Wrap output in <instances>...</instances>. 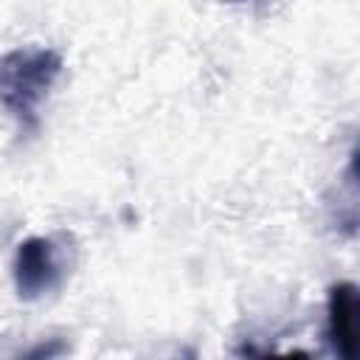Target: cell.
I'll return each mask as SVG.
<instances>
[{
  "instance_id": "1",
  "label": "cell",
  "mask_w": 360,
  "mask_h": 360,
  "mask_svg": "<svg viewBox=\"0 0 360 360\" xmlns=\"http://www.w3.org/2000/svg\"><path fill=\"white\" fill-rule=\"evenodd\" d=\"M62 73L53 48H14L0 56V104L22 132L39 127V107Z\"/></svg>"
},
{
  "instance_id": "2",
  "label": "cell",
  "mask_w": 360,
  "mask_h": 360,
  "mask_svg": "<svg viewBox=\"0 0 360 360\" xmlns=\"http://www.w3.org/2000/svg\"><path fill=\"white\" fill-rule=\"evenodd\" d=\"M14 287L25 301H37L62 287L65 264L51 236H28L14 250Z\"/></svg>"
},
{
  "instance_id": "3",
  "label": "cell",
  "mask_w": 360,
  "mask_h": 360,
  "mask_svg": "<svg viewBox=\"0 0 360 360\" xmlns=\"http://www.w3.org/2000/svg\"><path fill=\"white\" fill-rule=\"evenodd\" d=\"M357 315H360V301H357V287L352 281H338L329 287L326 298V338L343 360L357 357Z\"/></svg>"
},
{
  "instance_id": "4",
  "label": "cell",
  "mask_w": 360,
  "mask_h": 360,
  "mask_svg": "<svg viewBox=\"0 0 360 360\" xmlns=\"http://www.w3.org/2000/svg\"><path fill=\"white\" fill-rule=\"evenodd\" d=\"M62 352V343H53V346H37V349H31V352H25L28 357H51V354H59Z\"/></svg>"
},
{
  "instance_id": "5",
  "label": "cell",
  "mask_w": 360,
  "mask_h": 360,
  "mask_svg": "<svg viewBox=\"0 0 360 360\" xmlns=\"http://www.w3.org/2000/svg\"><path fill=\"white\" fill-rule=\"evenodd\" d=\"M231 3H245V0H231Z\"/></svg>"
}]
</instances>
